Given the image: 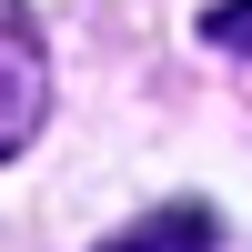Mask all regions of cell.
<instances>
[{"instance_id": "1", "label": "cell", "mask_w": 252, "mask_h": 252, "mask_svg": "<svg viewBox=\"0 0 252 252\" xmlns=\"http://www.w3.org/2000/svg\"><path fill=\"white\" fill-rule=\"evenodd\" d=\"M40 111H51V51H40L31 10L0 0V161L40 131Z\"/></svg>"}, {"instance_id": "2", "label": "cell", "mask_w": 252, "mask_h": 252, "mask_svg": "<svg viewBox=\"0 0 252 252\" xmlns=\"http://www.w3.org/2000/svg\"><path fill=\"white\" fill-rule=\"evenodd\" d=\"M101 252H222V232H212V212H202V202H172V212H152V222H131V232H111Z\"/></svg>"}, {"instance_id": "3", "label": "cell", "mask_w": 252, "mask_h": 252, "mask_svg": "<svg viewBox=\"0 0 252 252\" xmlns=\"http://www.w3.org/2000/svg\"><path fill=\"white\" fill-rule=\"evenodd\" d=\"M202 31H212L222 51H242V61H252V0H222V10L202 20Z\"/></svg>"}]
</instances>
